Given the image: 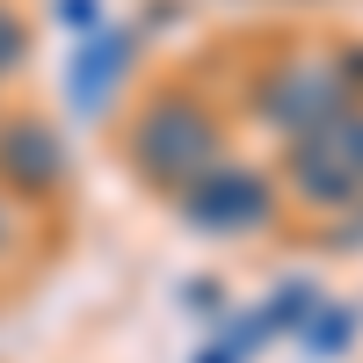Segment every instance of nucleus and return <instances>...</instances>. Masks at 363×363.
Returning a JSON list of instances; mask_svg holds the SVG:
<instances>
[{"label": "nucleus", "instance_id": "6", "mask_svg": "<svg viewBox=\"0 0 363 363\" xmlns=\"http://www.w3.org/2000/svg\"><path fill=\"white\" fill-rule=\"evenodd\" d=\"M349 327H356V313H327V320L313 313V327H306V349H313V356H335V349L349 342Z\"/></svg>", "mask_w": 363, "mask_h": 363}, {"label": "nucleus", "instance_id": "3", "mask_svg": "<svg viewBox=\"0 0 363 363\" xmlns=\"http://www.w3.org/2000/svg\"><path fill=\"white\" fill-rule=\"evenodd\" d=\"M138 167L153 182H167V189H189L203 167H218V131H211V116L189 109V102L145 109V124H138Z\"/></svg>", "mask_w": 363, "mask_h": 363}, {"label": "nucleus", "instance_id": "4", "mask_svg": "<svg viewBox=\"0 0 363 363\" xmlns=\"http://www.w3.org/2000/svg\"><path fill=\"white\" fill-rule=\"evenodd\" d=\"M189 218L203 225V233H255L262 218H269V189H262V174L255 167H203L196 182H189Z\"/></svg>", "mask_w": 363, "mask_h": 363}, {"label": "nucleus", "instance_id": "2", "mask_svg": "<svg viewBox=\"0 0 363 363\" xmlns=\"http://www.w3.org/2000/svg\"><path fill=\"white\" fill-rule=\"evenodd\" d=\"M291 174H298V189H306L313 203H327V211L356 203L363 196V116L342 109L335 124L291 138Z\"/></svg>", "mask_w": 363, "mask_h": 363}, {"label": "nucleus", "instance_id": "1", "mask_svg": "<svg viewBox=\"0 0 363 363\" xmlns=\"http://www.w3.org/2000/svg\"><path fill=\"white\" fill-rule=\"evenodd\" d=\"M342 109H349V80H342L335 58H284V66L262 80V116L284 138H306L320 124H335Z\"/></svg>", "mask_w": 363, "mask_h": 363}, {"label": "nucleus", "instance_id": "5", "mask_svg": "<svg viewBox=\"0 0 363 363\" xmlns=\"http://www.w3.org/2000/svg\"><path fill=\"white\" fill-rule=\"evenodd\" d=\"M124 58H131V44L124 37H109V44H95V66L80 58V95H102V87L124 73Z\"/></svg>", "mask_w": 363, "mask_h": 363}]
</instances>
